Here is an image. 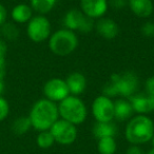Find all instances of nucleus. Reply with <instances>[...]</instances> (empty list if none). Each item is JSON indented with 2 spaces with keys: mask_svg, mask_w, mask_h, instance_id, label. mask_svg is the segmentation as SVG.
<instances>
[{
  "mask_svg": "<svg viewBox=\"0 0 154 154\" xmlns=\"http://www.w3.org/2000/svg\"><path fill=\"white\" fill-rule=\"evenodd\" d=\"M139 79L132 71L124 73H114L111 75L109 82L103 86V95L109 97L120 96L122 98H129L137 93Z\"/></svg>",
  "mask_w": 154,
  "mask_h": 154,
  "instance_id": "nucleus-1",
  "label": "nucleus"
},
{
  "mask_svg": "<svg viewBox=\"0 0 154 154\" xmlns=\"http://www.w3.org/2000/svg\"><path fill=\"white\" fill-rule=\"evenodd\" d=\"M29 117L32 128L35 130L39 132L50 130L51 127L59 119L57 103L47 98L39 99L33 105Z\"/></svg>",
  "mask_w": 154,
  "mask_h": 154,
  "instance_id": "nucleus-2",
  "label": "nucleus"
},
{
  "mask_svg": "<svg viewBox=\"0 0 154 154\" xmlns=\"http://www.w3.org/2000/svg\"><path fill=\"white\" fill-rule=\"evenodd\" d=\"M154 135V122L147 115L133 116L125 129V137L131 145L140 146L151 141Z\"/></svg>",
  "mask_w": 154,
  "mask_h": 154,
  "instance_id": "nucleus-3",
  "label": "nucleus"
},
{
  "mask_svg": "<svg viewBox=\"0 0 154 154\" xmlns=\"http://www.w3.org/2000/svg\"><path fill=\"white\" fill-rule=\"evenodd\" d=\"M58 113L61 119L78 126L82 125L88 116L87 106L78 96L69 95L66 98L58 103Z\"/></svg>",
  "mask_w": 154,
  "mask_h": 154,
  "instance_id": "nucleus-4",
  "label": "nucleus"
},
{
  "mask_svg": "<svg viewBox=\"0 0 154 154\" xmlns=\"http://www.w3.org/2000/svg\"><path fill=\"white\" fill-rule=\"evenodd\" d=\"M78 47L77 34L68 29H60L52 33L49 38V49L57 56H68Z\"/></svg>",
  "mask_w": 154,
  "mask_h": 154,
  "instance_id": "nucleus-5",
  "label": "nucleus"
},
{
  "mask_svg": "<svg viewBox=\"0 0 154 154\" xmlns=\"http://www.w3.org/2000/svg\"><path fill=\"white\" fill-rule=\"evenodd\" d=\"M64 29L82 34L91 33L95 29V20L86 16L80 10L72 9L66 13L62 20Z\"/></svg>",
  "mask_w": 154,
  "mask_h": 154,
  "instance_id": "nucleus-6",
  "label": "nucleus"
},
{
  "mask_svg": "<svg viewBox=\"0 0 154 154\" xmlns=\"http://www.w3.org/2000/svg\"><path fill=\"white\" fill-rule=\"evenodd\" d=\"M26 33L33 42H43L48 40L52 34L51 22L43 15L33 16L32 19L28 22Z\"/></svg>",
  "mask_w": 154,
  "mask_h": 154,
  "instance_id": "nucleus-7",
  "label": "nucleus"
},
{
  "mask_svg": "<svg viewBox=\"0 0 154 154\" xmlns=\"http://www.w3.org/2000/svg\"><path fill=\"white\" fill-rule=\"evenodd\" d=\"M50 132L53 135L55 143L62 146L72 145L76 140L77 135H78L76 126L61 118H59L51 127Z\"/></svg>",
  "mask_w": 154,
  "mask_h": 154,
  "instance_id": "nucleus-8",
  "label": "nucleus"
},
{
  "mask_svg": "<svg viewBox=\"0 0 154 154\" xmlns=\"http://www.w3.org/2000/svg\"><path fill=\"white\" fill-rule=\"evenodd\" d=\"M91 111L96 122H112L114 119V101L101 94L93 100Z\"/></svg>",
  "mask_w": 154,
  "mask_h": 154,
  "instance_id": "nucleus-9",
  "label": "nucleus"
},
{
  "mask_svg": "<svg viewBox=\"0 0 154 154\" xmlns=\"http://www.w3.org/2000/svg\"><path fill=\"white\" fill-rule=\"evenodd\" d=\"M43 94L45 98L57 103L70 95L66 82L62 78H52L43 86Z\"/></svg>",
  "mask_w": 154,
  "mask_h": 154,
  "instance_id": "nucleus-10",
  "label": "nucleus"
},
{
  "mask_svg": "<svg viewBox=\"0 0 154 154\" xmlns=\"http://www.w3.org/2000/svg\"><path fill=\"white\" fill-rule=\"evenodd\" d=\"M108 9V0H80V11L94 20L103 17Z\"/></svg>",
  "mask_w": 154,
  "mask_h": 154,
  "instance_id": "nucleus-11",
  "label": "nucleus"
},
{
  "mask_svg": "<svg viewBox=\"0 0 154 154\" xmlns=\"http://www.w3.org/2000/svg\"><path fill=\"white\" fill-rule=\"evenodd\" d=\"M128 99L134 113L147 115L154 111V96H151L148 93H135Z\"/></svg>",
  "mask_w": 154,
  "mask_h": 154,
  "instance_id": "nucleus-12",
  "label": "nucleus"
},
{
  "mask_svg": "<svg viewBox=\"0 0 154 154\" xmlns=\"http://www.w3.org/2000/svg\"><path fill=\"white\" fill-rule=\"evenodd\" d=\"M95 31L103 39L112 40L116 38L119 33V26L115 20L111 18L101 17L95 21Z\"/></svg>",
  "mask_w": 154,
  "mask_h": 154,
  "instance_id": "nucleus-13",
  "label": "nucleus"
},
{
  "mask_svg": "<svg viewBox=\"0 0 154 154\" xmlns=\"http://www.w3.org/2000/svg\"><path fill=\"white\" fill-rule=\"evenodd\" d=\"M64 80L66 82L70 95H74V96L82 95L86 91L87 86H88L86 76L80 72L71 73Z\"/></svg>",
  "mask_w": 154,
  "mask_h": 154,
  "instance_id": "nucleus-14",
  "label": "nucleus"
},
{
  "mask_svg": "<svg viewBox=\"0 0 154 154\" xmlns=\"http://www.w3.org/2000/svg\"><path fill=\"white\" fill-rule=\"evenodd\" d=\"M128 7L138 18H148L154 13L152 0H128Z\"/></svg>",
  "mask_w": 154,
  "mask_h": 154,
  "instance_id": "nucleus-15",
  "label": "nucleus"
},
{
  "mask_svg": "<svg viewBox=\"0 0 154 154\" xmlns=\"http://www.w3.org/2000/svg\"><path fill=\"white\" fill-rule=\"evenodd\" d=\"M133 108L128 98H118L114 101V118L118 122H126L133 117Z\"/></svg>",
  "mask_w": 154,
  "mask_h": 154,
  "instance_id": "nucleus-16",
  "label": "nucleus"
},
{
  "mask_svg": "<svg viewBox=\"0 0 154 154\" xmlns=\"http://www.w3.org/2000/svg\"><path fill=\"white\" fill-rule=\"evenodd\" d=\"M92 133L97 140L103 137H115V135L117 134V127L115 124H113V122H96L92 128Z\"/></svg>",
  "mask_w": 154,
  "mask_h": 154,
  "instance_id": "nucleus-17",
  "label": "nucleus"
},
{
  "mask_svg": "<svg viewBox=\"0 0 154 154\" xmlns=\"http://www.w3.org/2000/svg\"><path fill=\"white\" fill-rule=\"evenodd\" d=\"M11 16L16 23H28L33 17V10L31 5L20 3L13 8Z\"/></svg>",
  "mask_w": 154,
  "mask_h": 154,
  "instance_id": "nucleus-18",
  "label": "nucleus"
},
{
  "mask_svg": "<svg viewBox=\"0 0 154 154\" xmlns=\"http://www.w3.org/2000/svg\"><path fill=\"white\" fill-rule=\"evenodd\" d=\"M56 2L57 0H31V8L38 15L45 16L55 8Z\"/></svg>",
  "mask_w": 154,
  "mask_h": 154,
  "instance_id": "nucleus-19",
  "label": "nucleus"
},
{
  "mask_svg": "<svg viewBox=\"0 0 154 154\" xmlns=\"http://www.w3.org/2000/svg\"><path fill=\"white\" fill-rule=\"evenodd\" d=\"M97 150L99 154H115L117 150V143L114 137H103L98 139Z\"/></svg>",
  "mask_w": 154,
  "mask_h": 154,
  "instance_id": "nucleus-20",
  "label": "nucleus"
},
{
  "mask_svg": "<svg viewBox=\"0 0 154 154\" xmlns=\"http://www.w3.org/2000/svg\"><path fill=\"white\" fill-rule=\"evenodd\" d=\"M32 128V124L29 116H20L16 118L12 124V131L16 135H23Z\"/></svg>",
  "mask_w": 154,
  "mask_h": 154,
  "instance_id": "nucleus-21",
  "label": "nucleus"
},
{
  "mask_svg": "<svg viewBox=\"0 0 154 154\" xmlns=\"http://www.w3.org/2000/svg\"><path fill=\"white\" fill-rule=\"evenodd\" d=\"M36 143L41 149H49L55 143V140H54V137L50 132V130H47L39 132V134L37 135Z\"/></svg>",
  "mask_w": 154,
  "mask_h": 154,
  "instance_id": "nucleus-22",
  "label": "nucleus"
},
{
  "mask_svg": "<svg viewBox=\"0 0 154 154\" xmlns=\"http://www.w3.org/2000/svg\"><path fill=\"white\" fill-rule=\"evenodd\" d=\"M1 32H2L3 36L9 40H15L19 35V31H18L17 26L12 22H5L2 26Z\"/></svg>",
  "mask_w": 154,
  "mask_h": 154,
  "instance_id": "nucleus-23",
  "label": "nucleus"
},
{
  "mask_svg": "<svg viewBox=\"0 0 154 154\" xmlns=\"http://www.w3.org/2000/svg\"><path fill=\"white\" fill-rule=\"evenodd\" d=\"M10 113V106L8 100L0 95V122L5 120Z\"/></svg>",
  "mask_w": 154,
  "mask_h": 154,
  "instance_id": "nucleus-24",
  "label": "nucleus"
},
{
  "mask_svg": "<svg viewBox=\"0 0 154 154\" xmlns=\"http://www.w3.org/2000/svg\"><path fill=\"white\" fill-rule=\"evenodd\" d=\"M5 55H7V45L0 39V74L1 75H5Z\"/></svg>",
  "mask_w": 154,
  "mask_h": 154,
  "instance_id": "nucleus-25",
  "label": "nucleus"
},
{
  "mask_svg": "<svg viewBox=\"0 0 154 154\" xmlns=\"http://www.w3.org/2000/svg\"><path fill=\"white\" fill-rule=\"evenodd\" d=\"M141 34L145 37H154V22L147 21L141 26Z\"/></svg>",
  "mask_w": 154,
  "mask_h": 154,
  "instance_id": "nucleus-26",
  "label": "nucleus"
},
{
  "mask_svg": "<svg viewBox=\"0 0 154 154\" xmlns=\"http://www.w3.org/2000/svg\"><path fill=\"white\" fill-rule=\"evenodd\" d=\"M108 2H109V7L111 5L115 10H122L128 5V0H110Z\"/></svg>",
  "mask_w": 154,
  "mask_h": 154,
  "instance_id": "nucleus-27",
  "label": "nucleus"
},
{
  "mask_svg": "<svg viewBox=\"0 0 154 154\" xmlns=\"http://www.w3.org/2000/svg\"><path fill=\"white\" fill-rule=\"evenodd\" d=\"M145 89H146V93L150 94L151 96H154V75L149 77V78L146 80Z\"/></svg>",
  "mask_w": 154,
  "mask_h": 154,
  "instance_id": "nucleus-28",
  "label": "nucleus"
},
{
  "mask_svg": "<svg viewBox=\"0 0 154 154\" xmlns=\"http://www.w3.org/2000/svg\"><path fill=\"white\" fill-rule=\"evenodd\" d=\"M126 154H145V152H143V150L141 149L139 146L131 145L130 147H128V149H127Z\"/></svg>",
  "mask_w": 154,
  "mask_h": 154,
  "instance_id": "nucleus-29",
  "label": "nucleus"
},
{
  "mask_svg": "<svg viewBox=\"0 0 154 154\" xmlns=\"http://www.w3.org/2000/svg\"><path fill=\"white\" fill-rule=\"evenodd\" d=\"M7 17H8L7 9L5 8V5L0 3V26H2L7 22Z\"/></svg>",
  "mask_w": 154,
  "mask_h": 154,
  "instance_id": "nucleus-30",
  "label": "nucleus"
},
{
  "mask_svg": "<svg viewBox=\"0 0 154 154\" xmlns=\"http://www.w3.org/2000/svg\"><path fill=\"white\" fill-rule=\"evenodd\" d=\"M5 90V82H3V75L0 74V95Z\"/></svg>",
  "mask_w": 154,
  "mask_h": 154,
  "instance_id": "nucleus-31",
  "label": "nucleus"
},
{
  "mask_svg": "<svg viewBox=\"0 0 154 154\" xmlns=\"http://www.w3.org/2000/svg\"><path fill=\"white\" fill-rule=\"evenodd\" d=\"M147 154H154V147H152L151 149L147 152Z\"/></svg>",
  "mask_w": 154,
  "mask_h": 154,
  "instance_id": "nucleus-32",
  "label": "nucleus"
},
{
  "mask_svg": "<svg viewBox=\"0 0 154 154\" xmlns=\"http://www.w3.org/2000/svg\"><path fill=\"white\" fill-rule=\"evenodd\" d=\"M151 143H152V147H154V135H153V137H152V139H151Z\"/></svg>",
  "mask_w": 154,
  "mask_h": 154,
  "instance_id": "nucleus-33",
  "label": "nucleus"
}]
</instances>
